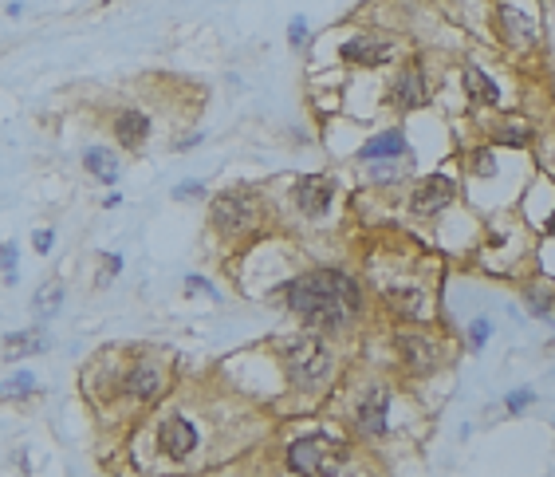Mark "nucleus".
<instances>
[{"label":"nucleus","instance_id":"f8f14e48","mask_svg":"<svg viewBox=\"0 0 555 477\" xmlns=\"http://www.w3.org/2000/svg\"><path fill=\"white\" fill-rule=\"evenodd\" d=\"M386 56H390V48L382 40H370V36H359V40H347V44H343V60L362 63V67H378Z\"/></svg>","mask_w":555,"mask_h":477},{"label":"nucleus","instance_id":"f257e3e1","mask_svg":"<svg viewBox=\"0 0 555 477\" xmlns=\"http://www.w3.org/2000/svg\"><path fill=\"white\" fill-rule=\"evenodd\" d=\"M284 300H288L311 328L339 331L347 324L350 312L359 308V284L350 281L347 272L323 269V272L303 276V281H291L288 288H284Z\"/></svg>","mask_w":555,"mask_h":477},{"label":"nucleus","instance_id":"9b49d317","mask_svg":"<svg viewBox=\"0 0 555 477\" xmlns=\"http://www.w3.org/2000/svg\"><path fill=\"white\" fill-rule=\"evenodd\" d=\"M500 32L508 36V44H516V48H528L531 40H536V20L528 12H520V8H500Z\"/></svg>","mask_w":555,"mask_h":477},{"label":"nucleus","instance_id":"dca6fc26","mask_svg":"<svg viewBox=\"0 0 555 477\" xmlns=\"http://www.w3.org/2000/svg\"><path fill=\"white\" fill-rule=\"evenodd\" d=\"M40 347H44V335H36V331H12L0 343V355L4 359H24V355H36Z\"/></svg>","mask_w":555,"mask_h":477},{"label":"nucleus","instance_id":"39448f33","mask_svg":"<svg viewBox=\"0 0 555 477\" xmlns=\"http://www.w3.org/2000/svg\"><path fill=\"white\" fill-rule=\"evenodd\" d=\"M453 197H457V185L449 182L445 174H429V178H422V182L413 185L410 206H413V213L434 217V213H441V209H445Z\"/></svg>","mask_w":555,"mask_h":477},{"label":"nucleus","instance_id":"5701e85b","mask_svg":"<svg viewBox=\"0 0 555 477\" xmlns=\"http://www.w3.org/2000/svg\"><path fill=\"white\" fill-rule=\"evenodd\" d=\"M488 331H493V324H488V319H477V324L469 328V340H472V347H477V351L488 343Z\"/></svg>","mask_w":555,"mask_h":477},{"label":"nucleus","instance_id":"4468645a","mask_svg":"<svg viewBox=\"0 0 555 477\" xmlns=\"http://www.w3.org/2000/svg\"><path fill=\"white\" fill-rule=\"evenodd\" d=\"M114 135L122 138V147H142L146 135H150V119L142 110H122L114 119Z\"/></svg>","mask_w":555,"mask_h":477},{"label":"nucleus","instance_id":"7c9ffc66","mask_svg":"<svg viewBox=\"0 0 555 477\" xmlns=\"http://www.w3.org/2000/svg\"><path fill=\"white\" fill-rule=\"evenodd\" d=\"M51 249V233H36V253H48Z\"/></svg>","mask_w":555,"mask_h":477},{"label":"nucleus","instance_id":"20e7f679","mask_svg":"<svg viewBox=\"0 0 555 477\" xmlns=\"http://www.w3.org/2000/svg\"><path fill=\"white\" fill-rule=\"evenodd\" d=\"M256 217V201L244 190H229V194H221L213 201V221H217L221 233H241L248 229Z\"/></svg>","mask_w":555,"mask_h":477},{"label":"nucleus","instance_id":"6e6552de","mask_svg":"<svg viewBox=\"0 0 555 477\" xmlns=\"http://www.w3.org/2000/svg\"><path fill=\"white\" fill-rule=\"evenodd\" d=\"M194 446H197L194 422H185V418H169V422H162V450H166L169 458H189Z\"/></svg>","mask_w":555,"mask_h":477},{"label":"nucleus","instance_id":"6ab92c4d","mask_svg":"<svg viewBox=\"0 0 555 477\" xmlns=\"http://www.w3.org/2000/svg\"><path fill=\"white\" fill-rule=\"evenodd\" d=\"M126 391H134L138 399H150V394L157 391V375L150 367H142V371H134L130 379H126Z\"/></svg>","mask_w":555,"mask_h":477},{"label":"nucleus","instance_id":"a211bd4d","mask_svg":"<svg viewBox=\"0 0 555 477\" xmlns=\"http://www.w3.org/2000/svg\"><path fill=\"white\" fill-rule=\"evenodd\" d=\"M60 304H63V288L60 284H48V288H40V296H36V316H56L60 312Z\"/></svg>","mask_w":555,"mask_h":477},{"label":"nucleus","instance_id":"423d86ee","mask_svg":"<svg viewBox=\"0 0 555 477\" xmlns=\"http://www.w3.org/2000/svg\"><path fill=\"white\" fill-rule=\"evenodd\" d=\"M386 410H390V391L386 387H370V391L359 399V430L362 434H386Z\"/></svg>","mask_w":555,"mask_h":477},{"label":"nucleus","instance_id":"aec40b11","mask_svg":"<svg viewBox=\"0 0 555 477\" xmlns=\"http://www.w3.org/2000/svg\"><path fill=\"white\" fill-rule=\"evenodd\" d=\"M390 304L402 308V312H422V292H418V288H394V292H390Z\"/></svg>","mask_w":555,"mask_h":477},{"label":"nucleus","instance_id":"2eb2a0df","mask_svg":"<svg viewBox=\"0 0 555 477\" xmlns=\"http://www.w3.org/2000/svg\"><path fill=\"white\" fill-rule=\"evenodd\" d=\"M465 87H469V95L477 99L481 107H496V103H500V87H496L481 67H469V72H465Z\"/></svg>","mask_w":555,"mask_h":477},{"label":"nucleus","instance_id":"cd10ccee","mask_svg":"<svg viewBox=\"0 0 555 477\" xmlns=\"http://www.w3.org/2000/svg\"><path fill=\"white\" fill-rule=\"evenodd\" d=\"M103 265H107V269H103V284H107V281H110V276H114V272H119V269H122V257H114V253H110V257H107V260H103Z\"/></svg>","mask_w":555,"mask_h":477},{"label":"nucleus","instance_id":"ddd939ff","mask_svg":"<svg viewBox=\"0 0 555 477\" xmlns=\"http://www.w3.org/2000/svg\"><path fill=\"white\" fill-rule=\"evenodd\" d=\"M366 162H375V158H402V154H410V142L402 138V131H386V135H378L370 138L366 147L359 150Z\"/></svg>","mask_w":555,"mask_h":477},{"label":"nucleus","instance_id":"4be33fe9","mask_svg":"<svg viewBox=\"0 0 555 477\" xmlns=\"http://www.w3.org/2000/svg\"><path fill=\"white\" fill-rule=\"evenodd\" d=\"M472 170L481 174V178H493V174H496L493 154H488V150H477V154H472Z\"/></svg>","mask_w":555,"mask_h":477},{"label":"nucleus","instance_id":"393cba45","mask_svg":"<svg viewBox=\"0 0 555 477\" xmlns=\"http://www.w3.org/2000/svg\"><path fill=\"white\" fill-rule=\"evenodd\" d=\"M205 194V185L201 182H181L178 190H173V197H201Z\"/></svg>","mask_w":555,"mask_h":477},{"label":"nucleus","instance_id":"a878e982","mask_svg":"<svg viewBox=\"0 0 555 477\" xmlns=\"http://www.w3.org/2000/svg\"><path fill=\"white\" fill-rule=\"evenodd\" d=\"M303 40H307V24H303V16H296V20H291V44L303 48Z\"/></svg>","mask_w":555,"mask_h":477},{"label":"nucleus","instance_id":"1a4fd4ad","mask_svg":"<svg viewBox=\"0 0 555 477\" xmlns=\"http://www.w3.org/2000/svg\"><path fill=\"white\" fill-rule=\"evenodd\" d=\"M398 351L402 359H406V367L413 371V375H429V371L437 367V351H434V343H425L422 335H398Z\"/></svg>","mask_w":555,"mask_h":477},{"label":"nucleus","instance_id":"b1692460","mask_svg":"<svg viewBox=\"0 0 555 477\" xmlns=\"http://www.w3.org/2000/svg\"><path fill=\"white\" fill-rule=\"evenodd\" d=\"M531 399H536V391H516V394H508V410H512V415H520V410H524Z\"/></svg>","mask_w":555,"mask_h":477},{"label":"nucleus","instance_id":"9d476101","mask_svg":"<svg viewBox=\"0 0 555 477\" xmlns=\"http://www.w3.org/2000/svg\"><path fill=\"white\" fill-rule=\"evenodd\" d=\"M394 103H398L402 110H413V107H425V79H422V72L418 67H406V72L398 75V83H394Z\"/></svg>","mask_w":555,"mask_h":477},{"label":"nucleus","instance_id":"f03ea898","mask_svg":"<svg viewBox=\"0 0 555 477\" xmlns=\"http://www.w3.org/2000/svg\"><path fill=\"white\" fill-rule=\"evenodd\" d=\"M288 379L300 387V391H315V387H323L331 379V351H327L319 340H296L288 347Z\"/></svg>","mask_w":555,"mask_h":477},{"label":"nucleus","instance_id":"0eeeda50","mask_svg":"<svg viewBox=\"0 0 555 477\" xmlns=\"http://www.w3.org/2000/svg\"><path fill=\"white\" fill-rule=\"evenodd\" d=\"M331 197H335L331 178L311 174V178H300V182H296V201H300V209L307 217H323L327 209H331Z\"/></svg>","mask_w":555,"mask_h":477},{"label":"nucleus","instance_id":"2f4dec72","mask_svg":"<svg viewBox=\"0 0 555 477\" xmlns=\"http://www.w3.org/2000/svg\"><path fill=\"white\" fill-rule=\"evenodd\" d=\"M547 233H552V237H555V217H552V221H547Z\"/></svg>","mask_w":555,"mask_h":477},{"label":"nucleus","instance_id":"c756f323","mask_svg":"<svg viewBox=\"0 0 555 477\" xmlns=\"http://www.w3.org/2000/svg\"><path fill=\"white\" fill-rule=\"evenodd\" d=\"M0 265H4V269H12V265H16V249H12V245H4V253H0Z\"/></svg>","mask_w":555,"mask_h":477},{"label":"nucleus","instance_id":"f3484780","mask_svg":"<svg viewBox=\"0 0 555 477\" xmlns=\"http://www.w3.org/2000/svg\"><path fill=\"white\" fill-rule=\"evenodd\" d=\"M83 166L91 174H95V178H103V182H114V178H119V162H114V154H110V150H103V147H91L83 154Z\"/></svg>","mask_w":555,"mask_h":477},{"label":"nucleus","instance_id":"bb28decb","mask_svg":"<svg viewBox=\"0 0 555 477\" xmlns=\"http://www.w3.org/2000/svg\"><path fill=\"white\" fill-rule=\"evenodd\" d=\"M185 288H189V292H205V296H217V292H213V284H209L205 276H189V281H185Z\"/></svg>","mask_w":555,"mask_h":477},{"label":"nucleus","instance_id":"c85d7f7f","mask_svg":"<svg viewBox=\"0 0 555 477\" xmlns=\"http://www.w3.org/2000/svg\"><path fill=\"white\" fill-rule=\"evenodd\" d=\"M12 387H16L20 394H28L32 387H36V379H32V375H16V379H12Z\"/></svg>","mask_w":555,"mask_h":477},{"label":"nucleus","instance_id":"412c9836","mask_svg":"<svg viewBox=\"0 0 555 477\" xmlns=\"http://www.w3.org/2000/svg\"><path fill=\"white\" fill-rule=\"evenodd\" d=\"M496 142H500V147H524V142H528V131H524V126H500V131H496Z\"/></svg>","mask_w":555,"mask_h":477},{"label":"nucleus","instance_id":"7ed1b4c3","mask_svg":"<svg viewBox=\"0 0 555 477\" xmlns=\"http://www.w3.org/2000/svg\"><path fill=\"white\" fill-rule=\"evenodd\" d=\"M343 462H347V450L331 438H319V434L291 442L288 450V465L296 474H335V469H343Z\"/></svg>","mask_w":555,"mask_h":477}]
</instances>
